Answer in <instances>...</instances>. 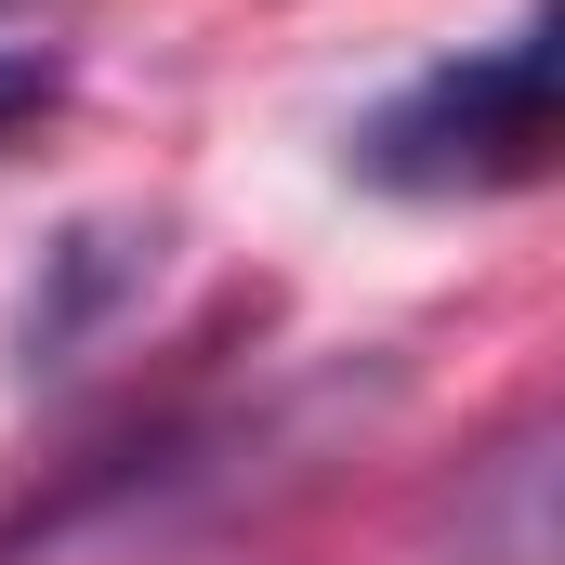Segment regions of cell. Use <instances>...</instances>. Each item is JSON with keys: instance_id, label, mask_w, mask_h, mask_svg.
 <instances>
[{"instance_id": "obj_1", "label": "cell", "mask_w": 565, "mask_h": 565, "mask_svg": "<svg viewBox=\"0 0 565 565\" xmlns=\"http://www.w3.org/2000/svg\"><path fill=\"white\" fill-rule=\"evenodd\" d=\"M355 171L382 198H500L553 171V26L526 13L487 53H447L408 93H382L355 119Z\"/></svg>"}, {"instance_id": "obj_2", "label": "cell", "mask_w": 565, "mask_h": 565, "mask_svg": "<svg viewBox=\"0 0 565 565\" xmlns=\"http://www.w3.org/2000/svg\"><path fill=\"white\" fill-rule=\"evenodd\" d=\"M132 277H145L132 250H119L106 224H79V237L53 250V289H26V329H13V342H26V369H66V355H79V329H93Z\"/></svg>"}, {"instance_id": "obj_3", "label": "cell", "mask_w": 565, "mask_h": 565, "mask_svg": "<svg viewBox=\"0 0 565 565\" xmlns=\"http://www.w3.org/2000/svg\"><path fill=\"white\" fill-rule=\"evenodd\" d=\"M53 93H66V66H53L40 40H0V132H26Z\"/></svg>"}, {"instance_id": "obj_4", "label": "cell", "mask_w": 565, "mask_h": 565, "mask_svg": "<svg viewBox=\"0 0 565 565\" xmlns=\"http://www.w3.org/2000/svg\"><path fill=\"white\" fill-rule=\"evenodd\" d=\"M0 13H13V0H0Z\"/></svg>"}]
</instances>
